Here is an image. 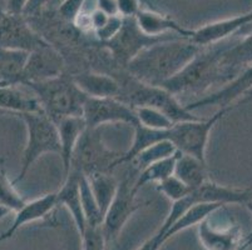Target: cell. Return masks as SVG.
Returning a JSON list of instances; mask_svg holds the SVG:
<instances>
[{
	"instance_id": "1",
	"label": "cell",
	"mask_w": 252,
	"mask_h": 250,
	"mask_svg": "<svg viewBox=\"0 0 252 250\" xmlns=\"http://www.w3.org/2000/svg\"><path fill=\"white\" fill-rule=\"evenodd\" d=\"M200 50L189 39H168L142 50L125 69L139 82L159 86L186 68Z\"/></svg>"
},
{
	"instance_id": "2",
	"label": "cell",
	"mask_w": 252,
	"mask_h": 250,
	"mask_svg": "<svg viewBox=\"0 0 252 250\" xmlns=\"http://www.w3.org/2000/svg\"><path fill=\"white\" fill-rule=\"evenodd\" d=\"M35 95L42 110L54 123L67 116H82L88 98L67 73L53 79L24 84Z\"/></svg>"
},
{
	"instance_id": "3",
	"label": "cell",
	"mask_w": 252,
	"mask_h": 250,
	"mask_svg": "<svg viewBox=\"0 0 252 250\" xmlns=\"http://www.w3.org/2000/svg\"><path fill=\"white\" fill-rule=\"evenodd\" d=\"M116 78L121 84V94L118 99L127 103L132 108H156L166 114L175 124L200 119L198 116L193 115L192 111L186 109L185 105L178 102L175 94H172L162 86L151 85L139 82L127 72Z\"/></svg>"
},
{
	"instance_id": "4",
	"label": "cell",
	"mask_w": 252,
	"mask_h": 250,
	"mask_svg": "<svg viewBox=\"0 0 252 250\" xmlns=\"http://www.w3.org/2000/svg\"><path fill=\"white\" fill-rule=\"evenodd\" d=\"M27 128V144L23 151L22 165L17 178L13 180L18 184L27 176L34 163L44 154H61L58 129L56 123L45 113L18 114Z\"/></svg>"
},
{
	"instance_id": "5",
	"label": "cell",
	"mask_w": 252,
	"mask_h": 250,
	"mask_svg": "<svg viewBox=\"0 0 252 250\" xmlns=\"http://www.w3.org/2000/svg\"><path fill=\"white\" fill-rule=\"evenodd\" d=\"M221 49L198 52V54L176 77L163 83L162 88L172 94L185 91H203L217 83H224L220 68Z\"/></svg>"
},
{
	"instance_id": "6",
	"label": "cell",
	"mask_w": 252,
	"mask_h": 250,
	"mask_svg": "<svg viewBox=\"0 0 252 250\" xmlns=\"http://www.w3.org/2000/svg\"><path fill=\"white\" fill-rule=\"evenodd\" d=\"M231 110H232L231 107L220 108L208 119H197V120L173 124L169 129L164 130V138L183 154L192 155L197 159L206 162V148L211 132Z\"/></svg>"
},
{
	"instance_id": "7",
	"label": "cell",
	"mask_w": 252,
	"mask_h": 250,
	"mask_svg": "<svg viewBox=\"0 0 252 250\" xmlns=\"http://www.w3.org/2000/svg\"><path fill=\"white\" fill-rule=\"evenodd\" d=\"M100 135L99 129L87 128L73 153L70 170L91 175L94 173H112L117 168V160L123 153L109 149L103 143Z\"/></svg>"
},
{
	"instance_id": "8",
	"label": "cell",
	"mask_w": 252,
	"mask_h": 250,
	"mask_svg": "<svg viewBox=\"0 0 252 250\" xmlns=\"http://www.w3.org/2000/svg\"><path fill=\"white\" fill-rule=\"evenodd\" d=\"M173 38H182L180 35L169 34L163 36H151L139 29L136 18H123V24L118 33L109 41L102 44L108 50L112 58L123 68H126L132 59L146 48L152 47L159 41Z\"/></svg>"
},
{
	"instance_id": "9",
	"label": "cell",
	"mask_w": 252,
	"mask_h": 250,
	"mask_svg": "<svg viewBox=\"0 0 252 250\" xmlns=\"http://www.w3.org/2000/svg\"><path fill=\"white\" fill-rule=\"evenodd\" d=\"M133 183L134 180L130 182L129 176H126L122 182L118 183L116 195L105 212L102 222V230L104 233L107 244L114 242L118 238L123 226L137 210L150 204V201L143 203L137 199V193L133 190Z\"/></svg>"
},
{
	"instance_id": "10",
	"label": "cell",
	"mask_w": 252,
	"mask_h": 250,
	"mask_svg": "<svg viewBox=\"0 0 252 250\" xmlns=\"http://www.w3.org/2000/svg\"><path fill=\"white\" fill-rule=\"evenodd\" d=\"M216 217V210L203 219L198 228V239L206 250H235L245 243L242 230L232 218L222 213Z\"/></svg>"
},
{
	"instance_id": "11",
	"label": "cell",
	"mask_w": 252,
	"mask_h": 250,
	"mask_svg": "<svg viewBox=\"0 0 252 250\" xmlns=\"http://www.w3.org/2000/svg\"><path fill=\"white\" fill-rule=\"evenodd\" d=\"M87 128L99 129L104 124L138 125L134 109L117 98H87L82 113Z\"/></svg>"
},
{
	"instance_id": "12",
	"label": "cell",
	"mask_w": 252,
	"mask_h": 250,
	"mask_svg": "<svg viewBox=\"0 0 252 250\" xmlns=\"http://www.w3.org/2000/svg\"><path fill=\"white\" fill-rule=\"evenodd\" d=\"M49 44L23 15L6 13L0 19V48L32 53Z\"/></svg>"
},
{
	"instance_id": "13",
	"label": "cell",
	"mask_w": 252,
	"mask_h": 250,
	"mask_svg": "<svg viewBox=\"0 0 252 250\" xmlns=\"http://www.w3.org/2000/svg\"><path fill=\"white\" fill-rule=\"evenodd\" d=\"M65 73V60L58 49L48 44L29 53L25 64L23 84L53 79Z\"/></svg>"
},
{
	"instance_id": "14",
	"label": "cell",
	"mask_w": 252,
	"mask_h": 250,
	"mask_svg": "<svg viewBox=\"0 0 252 250\" xmlns=\"http://www.w3.org/2000/svg\"><path fill=\"white\" fill-rule=\"evenodd\" d=\"M252 89V65L244 69L240 74L236 75L232 80L224 84L220 90L203 96L196 102L186 104V109L189 111L208 107V105H217L220 108H233L240 98L244 94Z\"/></svg>"
},
{
	"instance_id": "15",
	"label": "cell",
	"mask_w": 252,
	"mask_h": 250,
	"mask_svg": "<svg viewBox=\"0 0 252 250\" xmlns=\"http://www.w3.org/2000/svg\"><path fill=\"white\" fill-rule=\"evenodd\" d=\"M252 23V10L249 13L236 15L228 19L217 20L214 23H208L203 27L192 30V35L189 40L196 44L197 47H211L216 45L220 41L224 40L232 34L241 30L242 28L247 27Z\"/></svg>"
},
{
	"instance_id": "16",
	"label": "cell",
	"mask_w": 252,
	"mask_h": 250,
	"mask_svg": "<svg viewBox=\"0 0 252 250\" xmlns=\"http://www.w3.org/2000/svg\"><path fill=\"white\" fill-rule=\"evenodd\" d=\"M54 208H57V192L48 193L45 195L39 196L31 201H25L24 205L15 212L14 220L10 226L0 235V243L14 237V234L22 226L47 218L54 210Z\"/></svg>"
},
{
	"instance_id": "17",
	"label": "cell",
	"mask_w": 252,
	"mask_h": 250,
	"mask_svg": "<svg viewBox=\"0 0 252 250\" xmlns=\"http://www.w3.org/2000/svg\"><path fill=\"white\" fill-rule=\"evenodd\" d=\"M79 176H81L79 171L70 170L69 174L63 179L61 189L57 192V206L61 205L67 208L74 220L79 237H82L87 228V220L84 217L81 194H79Z\"/></svg>"
},
{
	"instance_id": "18",
	"label": "cell",
	"mask_w": 252,
	"mask_h": 250,
	"mask_svg": "<svg viewBox=\"0 0 252 250\" xmlns=\"http://www.w3.org/2000/svg\"><path fill=\"white\" fill-rule=\"evenodd\" d=\"M61 144V158L63 162V179L69 174L73 153L78 141L87 129L83 116H67L56 123Z\"/></svg>"
},
{
	"instance_id": "19",
	"label": "cell",
	"mask_w": 252,
	"mask_h": 250,
	"mask_svg": "<svg viewBox=\"0 0 252 250\" xmlns=\"http://www.w3.org/2000/svg\"><path fill=\"white\" fill-rule=\"evenodd\" d=\"M134 18H136L139 29L147 35L163 36L175 34V35H180L186 39H189L192 35L191 29L182 27L171 17L159 13L158 10H152V9L143 10V9H141Z\"/></svg>"
},
{
	"instance_id": "20",
	"label": "cell",
	"mask_w": 252,
	"mask_h": 250,
	"mask_svg": "<svg viewBox=\"0 0 252 250\" xmlns=\"http://www.w3.org/2000/svg\"><path fill=\"white\" fill-rule=\"evenodd\" d=\"M252 65V35H247L232 47L223 48L220 54V68L224 84Z\"/></svg>"
},
{
	"instance_id": "21",
	"label": "cell",
	"mask_w": 252,
	"mask_h": 250,
	"mask_svg": "<svg viewBox=\"0 0 252 250\" xmlns=\"http://www.w3.org/2000/svg\"><path fill=\"white\" fill-rule=\"evenodd\" d=\"M75 85L88 98H117L121 94V84L112 74L83 72L72 75Z\"/></svg>"
},
{
	"instance_id": "22",
	"label": "cell",
	"mask_w": 252,
	"mask_h": 250,
	"mask_svg": "<svg viewBox=\"0 0 252 250\" xmlns=\"http://www.w3.org/2000/svg\"><path fill=\"white\" fill-rule=\"evenodd\" d=\"M0 110L11 115L43 111L35 95L20 90L18 85H0Z\"/></svg>"
},
{
	"instance_id": "23",
	"label": "cell",
	"mask_w": 252,
	"mask_h": 250,
	"mask_svg": "<svg viewBox=\"0 0 252 250\" xmlns=\"http://www.w3.org/2000/svg\"><path fill=\"white\" fill-rule=\"evenodd\" d=\"M173 175L177 176L181 182L185 183L191 190L201 187L203 183L210 180L207 170V163L197 159L189 154L178 153L176 160Z\"/></svg>"
},
{
	"instance_id": "24",
	"label": "cell",
	"mask_w": 252,
	"mask_h": 250,
	"mask_svg": "<svg viewBox=\"0 0 252 250\" xmlns=\"http://www.w3.org/2000/svg\"><path fill=\"white\" fill-rule=\"evenodd\" d=\"M29 53L0 48V85H22Z\"/></svg>"
},
{
	"instance_id": "25",
	"label": "cell",
	"mask_w": 252,
	"mask_h": 250,
	"mask_svg": "<svg viewBox=\"0 0 252 250\" xmlns=\"http://www.w3.org/2000/svg\"><path fill=\"white\" fill-rule=\"evenodd\" d=\"M221 204H211V203H200L194 204L191 208L186 210L175 223L172 224L168 229H167L166 233L162 235V238L159 239V248L164 244L168 239H171L172 237H175L176 234L181 233V231L186 230V229L192 228V226H197L198 224L202 222L203 219L208 217L211 213H214L215 210L222 208Z\"/></svg>"
},
{
	"instance_id": "26",
	"label": "cell",
	"mask_w": 252,
	"mask_h": 250,
	"mask_svg": "<svg viewBox=\"0 0 252 250\" xmlns=\"http://www.w3.org/2000/svg\"><path fill=\"white\" fill-rule=\"evenodd\" d=\"M178 153L180 151H177L176 154L171 155L168 158H164V159L159 160V162L155 163V164L150 165V167H147V168H144L143 170L139 171L138 176H137L133 183L134 192L138 193L144 185L158 184V183H161L162 180L167 179L168 176L173 175Z\"/></svg>"
},
{
	"instance_id": "27",
	"label": "cell",
	"mask_w": 252,
	"mask_h": 250,
	"mask_svg": "<svg viewBox=\"0 0 252 250\" xmlns=\"http://www.w3.org/2000/svg\"><path fill=\"white\" fill-rule=\"evenodd\" d=\"M86 176L88 178L95 200L104 215L116 195L118 182L112 175V173H94Z\"/></svg>"
},
{
	"instance_id": "28",
	"label": "cell",
	"mask_w": 252,
	"mask_h": 250,
	"mask_svg": "<svg viewBox=\"0 0 252 250\" xmlns=\"http://www.w3.org/2000/svg\"><path fill=\"white\" fill-rule=\"evenodd\" d=\"M177 149L169 140H161L158 143L152 144V145L147 146L142 151H139L138 154L130 160V165L136 169L137 171L143 170L144 168H147L150 165L155 164V163L159 162V160L168 158L171 155L177 153Z\"/></svg>"
},
{
	"instance_id": "29",
	"label": "cell",
	"mask_w": 252,
	"mask_h": 250,
	"mask_svg": "<svg viewBox=\"0 0 252 250\" xmlns=\"http://www.w3.org/2000/svg\"><path fill=\"white\" fill-rule=\"evenodd\" d=\"M79 194H81L82 208H83L84 217L87 220V226H100L103 222L102 210L98 205L95 196L92 192L89 180L84 174L81 173L79 176Z\"/></svg>"
},
{
	"instance_id": "30",
	"label": "cell",
	"mask_w": 252,
	"mask_h": 250,
	"mask_svg": "<svg viewBox=\"0 0 252 250\" xmlns=\"http://www.w3.org/2000/svg\"><path fill=\"white\" fill-rule=\"evenodd\" d=\"M136 113L137 119H138L139 125L150 129L156 130H164L169 129L173 125V121L161 111L152 107H137L133 108Z\"/></svg>"
},
{
	"instance_id": "31",
	"label": "cell",
	"mask_w": 252,
	"mask_h": 250,
	"mask_svg": "<svg viewBox=\"0 0 252 250\" xmlns=\"http://www.w3.org/2000/svg\"><path fill=\"white\" fill-rule=\"evenodd\" d=\"M10 182L4 167L0 168V205L8 208L10 212H17L25 204V199L20 195Z\"/></svg>"
},
{
	"instance_id": "32",
	"label": "cell",
	"mask_w": 252,
	"mask_h": 250,
	"mask_svg": "<svg viewBox=\"0 0 252 250\" xmlns=\"http://www.w3.org/2000/svg\"><path fill=\"white\" fill-rule=\"evenodd\" d=\"M156 189L163 194L166 198H168L172 203L181 200L182 198L187 196L191 193L189 189L185 183H182L176 175H171L167 179L162 180L161 183L156 184Z\"/></svg>"
},
{
	"instance_id": "33",
	"label": "cell",
	"mask_w": 252,
	"mask_h": 250,
	"mask_svg": "<svg viewBox=\"0 0 252 250\" xmlns=\"http://www.w3.org/2000/svg\"><path fill=\"white\" fill-rule=\"evenodd\" d=\"M83 250H107V240L100 226H87L81 237Z\"/></svg>"
},
{
	"instance_id": "34",
	"label": "cell",
	"mask_w": 252,
	"mask_h": 250,
	"mask_svg": "<svg viewBox=\"0 0 252 250\" xmlns=\"http://www.w3.org/2000/svg\"><path fill=\"white\" fill-rule=\"evenodd\" d=\"M122 24L123 17H121L119 14H112V15H109L108 20L105 22V24L102 28H99L98 30L94 31L95 38L100 41V44H104V43L111 40L118 33Z\"/></svg>"
},
{
	"instance_id": "35",
	"label": "cell",
	"mask_w": 252,
	"mask_h": 250,
	"mask_svg": "<svg viewBox=\"0 0 252 250\" xmlns=\"http://www.w3.org/2000/svg\"><path fill=\"white\" fill-rule=\"evenodd\" d=\"M141 4H146L152 10H157L150 0H116L117 14L123 18H134L141 10Z\"/></svg>"
},
{
	"instance_id": "36",
	"label": "cell",
	"mask_w": 252,
	"mask_h": 250,
	"mask_svg": "<svg viewBox=\"0 0 252 250\" xmlns=\"http://www.w3.org/2000/svg\"><path fill=\"white\" fill-rule=\"evenodd\" d=\"M84 3H86V0H63V3L58 9L59 17L64 22L73 24L78 15L82 13Z\"/></svg>"
},
{
	"instance_id": "37",
	"label": "cell",
	"mask_w": 252,
	"mask_h": 250,
	"mask_svg": "<svg viewBox=\"0 0 252 250\" xmlns=\"http://www.w3.org/2000/svg\"><path fill=\"white\" fill-rule=\"evenodd\" d=\"M109 15L112 14H107L105 11L100 10V9H95L92 14H89V19H91V29L92 31L94 33L95 30H98L99 28H102L105 24V22L108 20Z\"/></svg>"
},
{
	"instance_id": "38",
	"label": "cell",
	"mask_w": 252,
	"mask_h": 250,
	"mask_svg": "<svg viewBox=\"0 0 252 250\" xmlns=\"http://www.w3.org/2000/svg\"><path fill=\"white\" fill-rule=\"evenodd\" d=\"M28 1L29 0H4V8L8 14L23 15V11Z\"/></svg>"
},
{
	"instance_id": "39",
	"label": "cell",
	"mask_w": 252,
	"mask_h": 250,
	"mask_svg": "<svg viewBox=\"0 0 252 250\" xmlns=\"http://www.w3.org/2000/svg\"><path fill=\"white\" fill-rule=\"evenodd\" d=\"M45 1L47 0H29L27 6H25L24 11H23V17L29 18L36 15L40 11L42 6L45 4Z\"/></svg>"
},
{
	"instance_id": "40",
	"label": "cell",
	"mask_w": 252,
	"mask_h": 250,
	"mask_svg": "<svg viewBox=\"0 0 252 250\" xmlns=\"http://www.w3.org/2000/svg\"><path fill=\"white\" fill-rule=\"evenodd\" d=\"M98 9L105 11L107 14H117L116 0H97Z\"/></svg>"
},
{
	"instance_id": "41",
	"label": "cell",
	"mask_w": 252,
	"mask_h": 250,
	"mask_svg": "<svg viewBox=\"0 0 252 250\" xmlns=\"http://www.w3.org/2000/svg\"><path fill=\"white\" fill-rule=\"evenodd\" d=\"M250 103H252V89H250L246 94H244V95L236 102V104L233 105V107H240V105L250 104Z\"/></svg>"
},
{
	"instance_id": "42",
	"label": "cell",
	"mask_w": 252,
	"mask_h": 250,
	"mask_svg": "<svg viewBox=\"0 0 252 250\" xmlns=\"http://www.w3.org/2000/svg\"><path fill=\"white\" fill-rule=\"evenodd\" d=\"M137 250H158L157 247H156V239L155 237L150 238L147 242H144L141 247L138 248Z\"/></svg>"
},
{
	"instance_id": "43",
	"label": "cell",
	"mask_w": 252,
	"mask_h": 250,
	"mask_svg": "<svg viewBox=\"0 0 252 250\" xmlns=\"http://www.w3.org/2000/svg\"><path fill=\"white\" fill-rule=\"evenodd\" d=\"M245 206H246L247 209L250 210V213H251V214H252V200L249 201V203H247ZM245 242L249 243L250 245H252V230H251V233L249 234V235H246V238H245Z\"/></svg>"
},
{
	"instance_id": "44",
	"label": "cell",
	"mask_w": 252,
	"mask_h": 250,
	"mask_svg": "<svg viewBox=\"0 0 252 250\" xmlns=\"http://www.w3.org/2000/svg\"><path fill=\"white\" fill-rule=\"evenodd\" d=\"M10 213L11 212L8 209V208H5V206H3V205H0V220H3L4 218L8 217Z\"/></svg>"
},
{
	"instance_id": "45",
	"label": "cell",
	"mask_w": 252,
	"mask_h": 250,
	"mask_svg": "<svg viewBox=\"0 0 252 250\" xmlns=\"http://www.w3.org/2000/svg\"><path fill=\"white\" fill-rule=\"evenodd\" d=\"M5 14L6 11H5V8H4V3L3 1H0V19H1Z\"/></svg>"
},
{
	"instance_id": "46",
	"label": "cell",
	"mask_w": 252,
	"mask_h": 250,
	"mask_svg": "<svg viewBox=\"0 0 252 250\" xmlns=\"http://www.w3.org/2000/svg\"><path fill=\"white\" fill-rule=\"evenodd\" d=\"M250 247H251V245H250L249 243H246V242H245L244 244H242V245H240V247H238L237 249H235V250H247V249H249Z\"/></svg>"
},
{
	"instance_id": "47",
	"label": "cell",
	"mask_w": 252,
	"mask_h": 250,
	"mask_svg": "<svg viewBox=\"0 0 252 250\" xmlns=\"http://www.w3.org/2000/svg\"><path fill=\"white\" fill-rule=\"evenodd\" d=\"M250 27H251V30H250V35H252V23L250 24Z\"/></svg>"
},
{
	"instance_id": "48",
	"label": "cell",
	"mask_w": 252,
	"mask_h": 250,
	"mask_svg": "<svg viewBox=\"0 0 252 250\" xmlns=\"http://www.w3.org/2000/svg\"><path fill=\"white\" fill-rule=\"evenodd\" d=\"M0 114H5V113H4V111H1V110H0Z\"/></svg>"
},
{
	"instance_id": "49",
	"label": "cell",
	"mask_w": 252,
	"mask_h": 250,
	"mask_svg": "<svg viewBox=\"0 0 252 250\" xmlns=\"http://www.w3.org/2000/svg\"><path fill=\"white\" fill-rule=\"evenodd\" d=\"M0 1H3V3H4V0H0Z\"/></svg>"
}]
</instances>
